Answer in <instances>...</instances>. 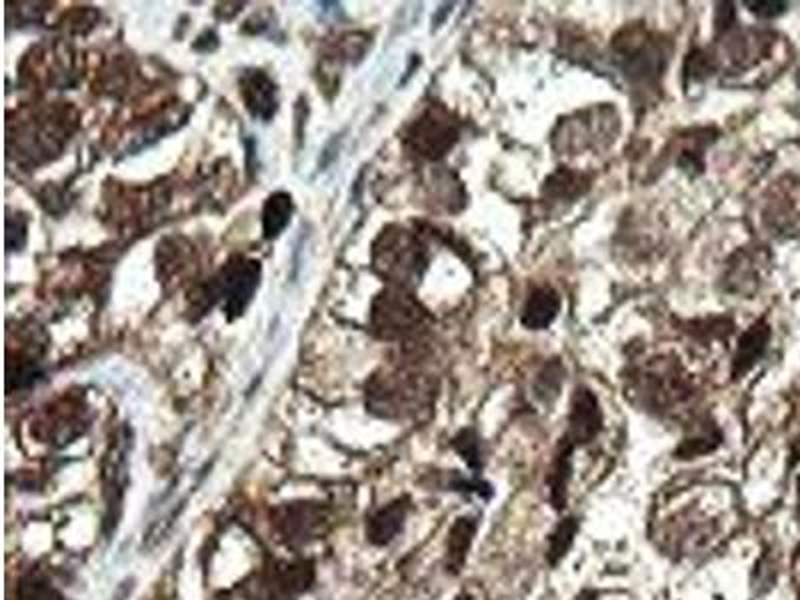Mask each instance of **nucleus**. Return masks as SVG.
Returning <instances> with one entry per match:
<instances>
[{
	"label": "nucleus",
	"instance_id": "f257e3e1",
	"mask_svg": "<svg viewBox=\"0 0 800 600\" xmlns=\"http://www.w3.org/2000/svg\"><path fill=\"white\" fill-rule=\"evenodd\" d=\"M627 397L656 417L683 419L693 417L696 387L678 358L654 357L631 370Z\"/></svg>",
	"mask_w": 800,
	"mask_h": 600
},
{
	"label": "nucleus",
	"instance_id": "f03ea898",
	"mask_svg": "<svg viewBox=\"0 0 800 600\" xmlns=\"http://www.w3.org/2000/svg\"><path fill=\"white\" fill-rule=\"evenodd\" d=\"M671 54L673 43L644 24L624 27L612 41V61L629 85L643 96L659 93Z\"/></svg>",
	"mask_w": 800,
	"mask_h": 600
},
{
	"label": "nucleus",
	"instance_id": "7ed1b4c3",
	"mask_svg": "<svg viewBox=\"0 0 800 600\" xmlns=\"http://www.w3.org/2000/svg\"><path fill=\"white\" fill-rule=\"evenodd\" d=\"M78 116L71 106L53 105L36 108L21 116L9 128V157H17L22 165L36 167L53 160L66 147L74 133Z\"/></svg>",
	"mask_w": 800,
	"mask_h": 600
},
{
	"label": "nucleus",
	"instance_id": "20e7f679",
	"mask_svg": "<svg viewBox=\"0 0 800 600\" xmlns=\"http://www.w3.org/2000/svg\"><path fill=\"white\" fill-rule=\"evenodd\" d=\"M436 394L434 380L411 369L385 370L367 387V407L382 419L400 421L431 409Z\"/></svg>",
	"mask_w": 800,
	"mask_h": 600
},
{
	"label": "nucleus",
	"instance_id": "39448f33",
	"mask_svg": "<svg viewBox=\"0 0 800 600\" xmlns=\"http://www.w3.org/2000/svg\"><path fill=\"white\" fill-rule=\"evenodd\" d=\"M261 263L246 256H232L221 273L202 283L190 293V306L194 313H207L221 303L229 318L243 315L246 306L253 303L254 293L261 285Z\"/></svg>",
	"mask_w": 800,
	"mask_h": 600
},
{
	"label": "nucleus",
	"instance_id": "423d86ee",
	"mask_svg": "<svg viewBox=\"0 0 800 600\" xmlns=\"http://www.w3.org/2000/svg\"><path fill=\"white\" fill-rule=\"evenodd\" d=\"M429 266L427 246L417 232L404 227H387L372 244V269L390 286L417 285Z\"/></svg>",
	"mask_w": 800,
	"mask_h": 600
},
{
	"label": "nucleus",
	"instance_id": "0eeeda50",
	"mask_svg": "<svg viewBox=\"0 0 800 600\" xmlns=\"http://www.w3.org/2000/svg\"><path fill=\"white\" fill-rule=\"evenodd\" d=\"M431 320L429 310L409 288L389 286L370 306V327L385 340H402L419 335Z\"/></svg>",
	"mask_w": 800,
	"mask_h": 600
},
{
	"label": "nucleus",
	"instance_id": "6e6552de",
	"mask_svg": "<svg viewBox=\"0 0 800 600\" xmlns=\"http://www.w3.org/2000/svg\"><path fill=\"white\" fill-rule=\"evenodd\" d=\"M461 138V123L444 106L432 105L404 133V147L422 160H441Z\"/></svg>",
	"mask_w": 800,
	"mask_h": 600
},
{
	"label": "nucleus",
	"instance_id": "1a4fd4ad",
	"mask_svg": "<svg viewBox=\"0 0 800 600\" xmlns=\"http://www.w3.org/2000/svg\"><path fill=\"white\" fill-rule=\"evenodd\" d=\"M273 527L288 547H305L327 537L333 528V513L325 503L315 501L285 503L274 508Z\"/></svg>",
	"mask_w": 800,
	"mask_h": 600
},
{
	"label": "nucleus",
	"instance_id": "9d476101",
	"mask_svg": "<svg viewBox=\"0 0 800 600\" xmlns=\"http://www.w3.org/2000/svg\"><path fill=\"white\" fill-rule=\"evenodd\" d=\"M128 446H130V439H128L127 432H123L106 453L105 466H103L106 535L115 530L120 513H123V501H125L128 483Z\"/></svg>",
	"mask_w": 800,
	"mask_h": 600
},
{
	"label": "nucleus",
	"instance_id": "9b49d317",
	"mask_svg": "<svg viewBox=\"0 0 800 600\" xmlns=\"http://www.w3.org/2000/svg\"><path fill=\"white\" fill-rule=\"evenodd\" d=\"M85 407L73 400H61L59 404L51 407L36 422L39 439L43 443L63 444L71 443L85 429Z\"/></svg>",
	"mask_w": 800,
	"mask_h": 600
},
{
	"label": "nucleus",
	"instance_id": "f8f14e48",
	"mask_svg": "<svg viewBox=\"0 0 800 600\" xmlns=\"http://www.w3.org/2000/svg\"><path fill=\"white\" fill-rule=\"evenodd\" d=\"M602 411L599 399L589 389H577L570 402L569 431L565 439L575 446H587L597 441L602 431Z\"/></svg>",
	"mask_w": 800,
	"mask_h": 600
},
{
	"label": "nucleus",
	"instance_id": "ddd939ff",
	"mask_svg": "<svg viewBox=\"0 0 800 600\" xmlns=\"http://www.w3.org/2000/svg\"><path fill=\"white\" fill-rule=\"evenodd\" d=\"M715 523L705 516H676L664 533V547L681 555H693L701 547H706L716 537Z\"/></svg>",
	"mask_w": 800,
	"mask_h": 600
},
{
	"label": "nucleus",
	"instance_id": "4468645a",
	"mask_svg": "<svg viewBox=\"0 0 800 600\" xmlns=\"http://www.w3.org/2000/svg\"><path fill=\"white\" fill-rule=\"evenodd\" d=\"M239 86L241 98L251 116L263 123L273 120L278 110V88L273 78L259 69H246L239 78Z\"/></svg>",
	"mask_w": 800,
	"mask_h": 600
},
{
	"label": "nucleus",
	"instance_id": "2eb2a0df",
	"mask_svg": "<svg viewBox=\"0 0 800 600\" xmlns=\"http://www.w3.org/2000/svg\"><path fill=\"white\" fill-rule=\"evenodd\" d=\"M411 508V498L409 496H399V498L390 501L387 505L380 506L379 510H375L367 518V528H365V535H367L370 545L372 547H389L390 543L404 530Z\"/></svg>",
	"mask_w": 800,
	"mask_h": 600
},
{
	"label": "nucleus",
	"instance_id": "dca6fc26",
	"mask_svg": "<svg viewBox=\"0 0 800 600\" xmlns=\"http://www.w3.org/2000/svg\"><path fill=\"white\" fill-rule=\"evenodd\" d=\"M197 264V256L190 244H185L182 239H167L165 243L158 244V269L165 283L180 285Z\"/></svg>",
	"mask_w": 800,
	"mask_h": 600
},
{
	"label": "nucleus",
	"instance_id": "f3484780",
	"mask_svg": "<svg viewBox=\"0 0 800 600\" xmlns=\"http://www.w3.org/2000/svg\"><path fill=\"white\" fill-rule=\"evenodd\" d=\"M770 337H772V330L767 325V320H757L755 325H750L745 330V335L738 340L737 355L733 358V377L735 379H743L748 370L765 357Z\"/></svg>",
	"mask_w": 800,
	"mask_h": 600
},
{
	"label": "nucleus",
	"instance_id": "a211bd4d",
	"mask_svg": "<svg viewBox=\"0 0 800 600\" xmlns=\"http://www.w3.org/2000/svg\"><path fill=\"white\" fill-rule=\"evenodd\" d=\"M264 577L273 582L274 587L285 590L291 597H298L313 587L315 582V565L310 560H278L271 569H266Z\"/></svg>",
	"mask_w": 800,
	"mask_h": 600
},
{
	"label": "nucleus",
	"instance_id": "6ab92c4d",
	"mask_svg": "<svg viewBox=\"0 0 800 600\" xmlns=\"http://www.w3.org/2000/svg\"><path fill=\"white\" fill-rule=\"evenodd\" d=\"M478 528V520L474 516H459L449 530L446 538V555H444V567L451 575H459L466 565L469 550L473 547L474 535Z\"/></svg>",
	"mask_w": 800,
	"mask_h": 600
},
{
	"label": "nucleus",
	"instance_id": "aec40b11",
	"mask_svg": "<svg viewBox=\"0 0 800 600\" xmlns=\"http://www.w3.org/2000/svg\"><path fill=\"white\" fill-rule=\"evenodd\" d=\"M560 310V296L552 286H538L523 306L520 320L530 330H545L555 323Z\"/></svg>",
	"mask_w": 800,
	"mask_h": 600
},
{
	"label": "nucleus",
	"instance_id": "412c9836",
	"mask_svg": "<svg viewBox=\"0 0 800 600\" xmlns=\"http://www.w3.org/2000/svg\"><path fill=\"white\" fill-rule=\"evenodd\" d=\"M575 444L569 443L565 436L558 444L555 461L547 474L548 498L557 510H562L567 505V493H569L570 476H572V453Z\"/></svg>",
	"mask_w": 800,
	"mask_h": 600
},
{
	"label": "nucleus",
	"instance_id": "4be33fe9",
	"mask_svg": "<svg viewBox=\"0 0 800 600\" xmlns=\"http://www.w3.org/2000/svg\"><path fill=\"white\" fill-rule=\"evenodd\" d=\"M688 431L691 434L685 436V441L674 451L676 459H696L713 453L723 443V432L718 431L715 422H708V419H695L688 424Z\"/></svg>",
	"mask_w": 800,
	"mask_h": 600
},
{
	"label": "nucleus",
	"instance_id": "5701e85b",
	"mask_svg": "<svg viewBox=\"0 0 800 600\" xmlns=\"http://www.w3.org/2000/svg\"><path fill=\"white\" fill-rule=\"evenodd\" d=\"M590 187V179L582 172H575L570 169H558L552 172L545 182L543 194L550 202H575L582 197Z\"/></svg>",
	"mask_w": 800,
	"mask_h": 600
},
{
	"label": "nucleus",
	"instance_id": "b1692460",
	"mask_svg": "<svg viewBox=\"0 0 800 600\" xmlns=\"http://www.w3.org/2000/svg\"><path fill=\"white\" fill-rule=\"evenodd\" d=\"M293 199L288 192H274L271 194L263 209V231L264 239H276L281 232L285 231L293 217Z\"/></svg>",
	"mask_w": 800,
	"mask_h": 600
},
{
	"label": "nucleus",
	"instance_id": "393cba45",
	"mask_svg": "<svg viewBox=\"0 0 800 600\" xmlns=\"http://www.w3.org/2000/svg\"><path fill=\"white\" fill-rule=\"evenodd\" d=\"M760 271H762V264L758 261V254L738 253L737 263H730V269H728V285L737 293H748L758 285Z\"/></svg>",
	"mask_w": 800,
	"mask_h": 600
},
{
	"label": "nucleus",
	"instance_id": "a878e982",
	"mask_svg": "<svg viewBox=\"0 0 800 600\" xmlns=\"http://www.w3.org/2000/svg\"><path fill=\"white\" fill-rule=\"evenodd\" d=\"M577 533H579V520L575 516L562 518L550 533L547 548V560L550 567H557L558 562L567 557Z\"/></svg>",
	"mask_w": 800,
	"mask_h": 600
},
{
	"label": "nucleus",
	"instance_id": "bb28decb",
	"mask_svg": "<svg viewBox=\"0 0 800 600\" xmlns=\"http://www.w3.org/2000/svg\"><path fill=\"white\" fill-rule=\"evenodd\" d=\"M17 600H66L63 592L54 587L51 580L39 575L29 572L24 575L17 585Z\"/></svg>",
	"mask_w": 800,
	"mask_h": 600
},
{
	"label": "nucleus",
	"instance_id": "cd10ccee",
	"mask_svg": "<svg viewBox=\"0 0 800 600\" xmlns=\"http://www.w3.org/2000/svg\"><path fill=\"white\" fill-rule=\"evenodd\" d=\"M453 449L463 456L464 463L469 469H473L474 474L483 469L485 456H483V444L481 436L473 429H464L453 439Z\"/></svg>",
	"mask_w": 800,
	"mask_h": 600
},
{
	"label": "nucleus",
	"instance_id": "c85d7f7f",
	"mask_svg": "<svg viewBox=\"0 0 800 600\" xmlns=\"http://www.w3.org/2000/svg\"><path fill=\"white\" fill-rule=\"evenodd\" d=\"M718 61L715 54L706 53V51H693L688 54L685 64L686 78L691 81H705L710 74L716 73Z\"/></svg>",
	"mask_w": 800,
	"mask_h": 600
},
{
	"label": "nucleus",
	"instance_id": "c756f323",
	"mask_svg": "<svg viewBox=\"0 0 800 600\" xmlns=\"http://www.w3.org/2000/svg\"><path fill=\"white\" fill-rule=\"evenodd\" d=\"M557 367L558 365H555V367H547V369L543 370V372L538 375L537 397H540L543 400H550V397H557L558 394L560 380H562V370L558 369L557 372H555Z\"/></svg>",
	"mask_w": 800,
	"mask_h": 600
},
{
	"label": "nucleus",
	"instance_id": "7c9ffc66",
	"mask_svg": "<svg viewBox=\"0 0 800 600\" xmlns=\"http://www.w3.org/2000/svg\"><path fill=\"white\" fill-rule=\"evenodd\" d=\"M27 231H29V221L24 219V214H14L9 217L7 221V246L9 251H19L24 241H27Z\"/></svg>",
	"mask_w": 800,
	"mask_h": 600
},
{
	"label": "nucleus",
	"instance_id": "2f4dec72",
	"mask_svg": "<svg viewBox=\"0 0 800 600\" xmlns=\"http://www.w3.org/2000/svg\"><path fill=\"white\" fill-rule=\"evenodd\" d=\"M748 7V11L752 12L758 19H777L780 14L789 11V2H780V0H757V2H745Z\"/></svg>",
	"mask_w": 800,
	"mask_h": 600
},
{
	"label": "nucleus",
	"instance_id": "473e14b6",
	"mask_svg": "<svg viewBox=\"0 0 800 600\" xmlns=\"http://www.w3.org/2000/svg\"><path fill=\"white\" fill-rule=\"evenodd\" d=\"M577 600H597V592L594 590H585V592H580Z\"/></svg>",
	"mask_w": 800,
	"mask_h": 600
},
{
	"label": "nucleus",
	"instance_id": "72a5a7b5",
	"mask_svg": "<svg viewBox=\"0 0 800 600\" xmlns=\"http://www.w3.org/2000/svg\"><path fill=\"white\" fill-rule=\"evenodd\" d=\"M797 518H799L800 523V476L799 481H797Z\"/></svg>",
	"mask_w": 800,
	"mask_h": 600
},
{
	"label": "nucleus",
	"instance_id": "f704fd0d",
	"mask_svg": "<svg viewBox=\"0 0 800 600\" xmlns=\"http://www.w3.org/2000/svg\"><path fill=\"white\" fill-rule=\"evenodd\" d=\"M454 600H474V599H473V597H471V594H469V592H461V594H459V597H456V599H454Z\"/></svg>",
	"mask_w": 800,
	"mask_h": 600
}]
</instances>
